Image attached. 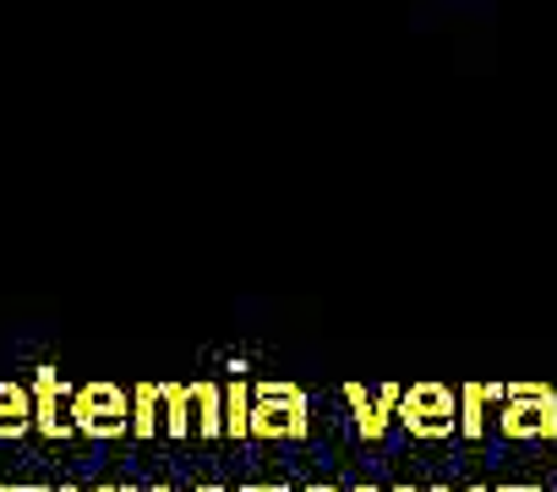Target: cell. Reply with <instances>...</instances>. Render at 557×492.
Wrapping results in <instances>:
<instances>
[{
	"instance_id": "obj_1",
	"label": "cell",
	"mask_w": 557,
	"mask_h": 492,
	"mask_svg": "<svg viewBox=\"0 0 557 492\" xmlns=\"http://www.w3.org/2000/svg\"><path fill=\"white\" fill-rule=\"evenodd\" d=\"M72 427L83 438H121L132 427V399L115 383H83L72 389Z\"/></svg>"
},
{
	"instance_id": "obj_2",
	"label": "cell",
	"mask_w": 557,
	"mask_h": 492,
	"mask_svg": "<svg viewBox=\"0 0 557 492\" xmlns=\"http://www.w3.org/2000/svg\"><path fill=\"white\" fill-rule=\"evenodd\" d=\"M28 394H34V432H45V438H72L77 432L72 427V389L55 367H34Z\"/></svg>"
},
{
	"instance_id": "obj_3",
	"label": "cell",
	"mask_w": 557,
	"mask_h": 492,
	"mask_svg": "<svg viewBox=\"0 0 557 492\" xmlns=\"http://www.w3.org/2000/svg\"><path fill=\"white\" fill-rule=\"evenodd\" d=\"M301 427H307V399L296 389L268 383V389L251 394V432H262V438H296Z\"/></svg>"
},
{
	"instance_id": "obj_4",
	"label": "cell",
	"mask_w": 557,
	"mask_h": 492,
	"mask_svg": "<svg viewBox=\"0 0 557 492\" xmlns=\"http://www.w3.org/2000/svg\"><path fill=\"white\" fill-rule=\"evenodd\" d=\"M34 432V394L17 378H0V443Z\"/></svg>"
},
{
	"instance_id": "obj_5",
	"label": "cell",
	"mask_w": 557,
	"mask_h": 492,
	"mask_svg": "<svg viewBox=\"0 0 557 492\" xmlns=\"http://www.w3.org/2000/svg\"><path fill=\"white\" fill-rule=\"evenodd\" d=\"M405 421H410L416 432H443V427H448V399H443L437 389H416V394L405 399Z\"/></svg>"
},
{
	"instance_id": "obj_6",
	"label": "cell",
	"mask_w": 557,
	"mask_h": 492,
	"mask_svg": "<svg viewBox=\"0 0 557 492\" xmlns=\"http://www.w3.org/2000/svg\"><path fill=\"white\" fill-rule=\"evenodd\" d=\"M159 410H164V405H159V389H153V383H143V389L132 394V432H143V438H148V432H159V427H164V421H159Z\"/></svg>"
},
{
	"instance_id": "obj_7",
	"label": "cell",
	"mask_w": 557,
	"mask_h": 492,
	"mask_svg": "<svg viewBox=\"0 0 557 492\" xmlns=\"http://www.w3.org/2000/svg\"><path fill=\"white\" fill-rule=\"evenodd\" d=\"M191 405H197V427L202 432H224V399H219V389L197 383L191 389Z\"/></svg>"
},
{
	"instance_id": "obj_8",
	"label": "cell",
	"mask_w": 557,
	"mask_h": 492,
	"mask_svg": "<svg viewBox=\"0 0 557 492\" xmlns=\"http://www.w3.org/2000/svg\"><path fill=\"white\" fill-rule=\"evenodd\" d=\"M224 432H251V389L246 383H235L230 394H224Z\"/></svg>"
},
{
	"instance_id": "obj_9",
	"label": "cell",
	"mask_w": 557,
	"mask_h": 492,
	"mask_svg": "<svg viewBox=\"0 0 557 492\" xmlns=\"http://www.w3.org/2000/svg\"><path fill=\"white\" fill-rule=\"evenodd\" d=\"M159 405H164V427L181 438V432H191V416H186V405H191V394L186 389H175V383H164L159 389Z\"/></svg>"
},
{
	"instance_id": "obj_10",
	"label": "cell",
	"mask_w": 557,
	"mask_h": 492,
	"mask_svg": "<svg viewBox=\"0 0 557 492\" xmlns=\"http://www.w3.org/2000/svg\"><path fill=\"white\" fill-rule=\"evenodd\" d=\"M0 492H28V487H17V481H12V487H0Z\"/></svg>"
},
{
	"instance_id": "obj_11",
	"label": "cell",
	"mask_w": 557,
	"mask_h": 492,
	"mask_svg": "<svg viewBox=\"0 0 557 492\" xmlns=\"http://www.w3.org/2000/svg\"><path fill=\"white\" fill-rule=\"evenodd\" d=\"M28 492H55V487H28Z\"/></svg>"
},
{
	"instance_id": "obj_12",
	"label": "cell",
	"mask_w": 557,
	"mask_h": 492,
	"mask_svg": "<svg viewBox=\"0 0 557 492\" xmlns=\"http://www.w3.org/2000/svg\"><path fill=\"white\" fill-rule=\"evenodd\" d=\"M94 492H115V487H94Z\"/></svg>"
},
{
	"instance_id": "obj_13",
	"label": "cell",
	"mask_w": 557,
	"mask_h": 492,
	"mask_svg": "<svg viewBox=\"0 0 557 492\" xmlns=\"http://www.w3.org/2000/svg\"><path fill=\"white\" fill-rule=\"evenodd\" d=\"M115 492H132V487H115Z\"/></svg>"
},
{
	"instance_id": "obj_14",
	"label": "cell",
	"mask_w": 557,
	"mask_h": 492,
	"mask_svg": "<svg viewBox=\"0 0 557 492\" xmlns=\"http://www.w3.org/2000/svg\"><path fill=\"white\" fill-rule=\"evenodd\" d=\"M61 492H77V487H61Z\"/></svg>"
},
{
	"instance_id": "obj_15",
	"label": "cell",
	"mask_w": 557,
	"mask_h": 492,
	"mask_svg": "<svg viewBox=\"0 0 557 492\" xmlns=\"http://www.w3.org/2000/svg\"><path fill=\"white\" fill-rule=\"evenodd\" d=\"M153 492H164V487H153Z\"/></svg>"
},
{
	"instance_id": "obj_16",
	"label": "cell",
	"mask_w": 557,
	"mask_h": 492,
	"mask_svg": "<svg viewBox=\"0 0 557 492\" xmlns=\"http://www.w3.org/2000/svg\"><path fill=\"white\" fill-rule=\"evenodd\" d=\"M202 492H213V487H202Z\"/></svg>"
}]
</instances>
